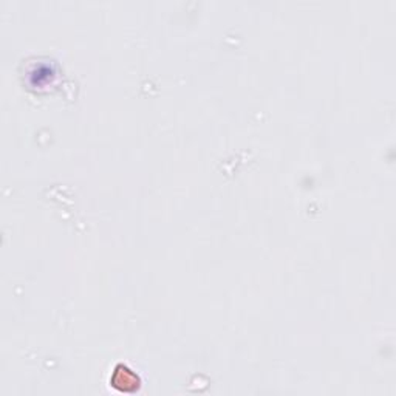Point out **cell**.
<instances>
[{"mask_svg": "<svg viewBox=\"0 0 396 396\" xmlns=\"http://www.w3.org/2000/svg\"><path fill=\"white\" fill-rule=\"evenodd\" d=\"M110 384L119 392L132 393L139 388V378L129 367L118 366L112 375Z\"/></svg>", "mask_w": 396, "mask_h": 396, "instance_id": "6da1fadb", "label": "cell"}]
</instances>
